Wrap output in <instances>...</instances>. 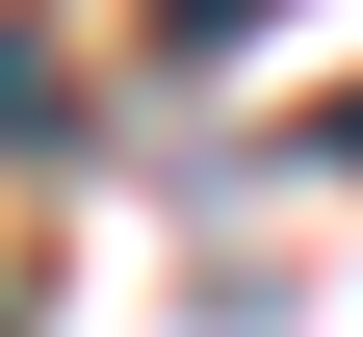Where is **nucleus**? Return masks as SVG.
<instances>
[{
	"label": "nucleus",
	"mask_w": 363,
	"mask_h": 337,
	"mask_svg": "<svg viewBox=\"0 0 363 337\" xmlns=\"http://www.w3.org/2000/svg\"><path fill=\"white\" fill-rule=\"evenodd\" d=\"M259 26H286V0H156V78H234Z\"/></svg>",
	"instance_id": "f257e3e1"
},
{
	"label": "nucleus",
	"mask_w": 363,
	"mask_h": 337,
	"mask_svg": "<svg viewBox=\"0 0 363 337\" xmlns=\"http://www.w3.org/2000/svg\"><path fill=\"white\" fill-rule=\"evenodd\" d=\"M78 104V78H52V26H0V130H52Z\"/></svg>",
	"instance_id": "f03ea898"
},
{
	"label": "nucleus",
	"mask_w": 363,
	"mask_h": 337,
	"mask_svg": "<svg viewBox=\"0 0 363 337\" xmlns=\"http://www.w3.org/2000/svg\"><path fill=\"white\" fill-rule=\"evenodd\" d=\"M311 182H363V104H311Z\"/></svg>",
	"instance_id": "7ed1b4c3"
}]
</instances>
